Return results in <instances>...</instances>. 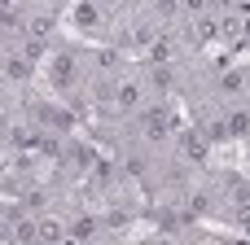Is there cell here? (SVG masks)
<instances>
[{
    "mask_svg": "<svg viewBox=\"0 0 250 245\" xmlns=\"http://www.w3.org/2000/svg\"><path fill=\"white\" fill-rule=\"evenodd\" d=\"M211 35H215V22H211V18H198V22H193V39H198V44H207Z\"/></svg>",
    "mask_w": 250,
    "mask_h": 245,
    "instance_id": "52a82bcc",
    "label": "cell"
},
{
    "mask_svg": "<svg viewBox=\"0 0 250 245\" xmlns=\"http://www.w3.org/2000/svg\"><path fill=\"white\" fill-rule=\"evenodd\" d=\"M149 83H154L158 92H167V88H171V70H167V66H154V75H149Z\"/></svg>",
    "mask_w": 250,
    "mask_h": 245,
    "instance_id": "30bf717a",
    "label": "cell"
},
{
    "mask_svg": "<svg viewBox=\"0 0 250 245\" xmlns=\"http://www.w3.org/2000/svg\"><path fill=\"white\" fill-rule=\"evenodd\" d=\"M185 153H189V162H202V140H193V136H185Z\"/></svg>",
    "mask_w": 250,
    "mask_h": 245,
    "instance_id": "4fadbf2b",
    "label": "cell"
},
{
    "mask_svg": "<svg viewBox=\"0 0 250 245\" xmlns=\"http://www.w3.org/2000/svg\"><path fill=\"white\" fill-rule=\"evenodd\" d=\"M70 79H75V57H70V53H57V61H53V83L66 88Z\"/></svg>",
    "mask_w": 250,
    "mask_h": 245,
    "instance_id": "7a4b0ae2",
    "label": "cell"
},
{
    "mask_svg": "<svg viewBox=\"0 0 250 245\" xmlns=\"http://www.w3.org/2000/svg\"><path fill=\"white\" fill-rule=\"evenodd\" d=\"M229 136H246L250 132V114L246 110H237V114H229V127H224Z\"/></svg>",
    "mask_w": 250,
    "mask_h": 245,
    "instance_id": "277c9868",
    "label": "cell"
},
{
    "mask_svg": "<svg viewBox=\"0 0 250 245\" xmlns=\"http://www.w3.org/2000/svg\"><path fill=\"white\" fill-rule=\"evenodd\" d=\"M70 237H79V241H88V237H97V219H79Z\"/></svg>",
    "mask_w": 250,
    "mask_h": 245,
    "instance_id": "7c38bea8",
    "label": "cell"
},
{
    "mask_svg": "<svg viewBox=\"0 0 250 245\" xmlns=\"http://www.w3.org/2000/svg\"><path fill=\"white\" fill-rule=\"evenodd\" d=\"M171 48H176V44H171V35H163V39H154V44H149V57H154V61H167V57H171Z\"/></svg>",
    "mask_w": 250,
    "mask_h": 245,
    "instance_id": "8992f818",
    "label": "cell"
},
{
    "mask_svg": "<svg viewBox=\"0 0 250 245\" xmlns=\"http://www.w3.org/2000/svg\"><path fill=\"white\" fill-rule=\"evenodd\" d=\"M26 66H31L26 57H9V61H4V75H9V79H26Z\"/></svg>",
    "mask_w": 250,
    "mask_h": 245,
    "instance_id": "ba28073f",
    "label": "cell"
},
{
    "mask_svg": "<svg viewBox=\"0 0 250 245\" xmlns=\"http://www.w3.org/2000/svg\"><path fill=\"white\" fill-rule=\"evenodd\" d=\"M35 237H44V241H62V237H66V232H62V224H53V219H44V224H40V232H35Z\"/></svg>",
    "mask_w": 250,
    "mask_h": 245,
    "instance_id": "8fae6325",
    "label": "cell"
},
{
    "mask_svg": "<svg viewBox=\"0 0 250 245\" xmlns=\"http://www.w3.org/2000/svg\"><path fill=\"white\" fill-rule=\"evenodd\" d=\"M224 92H242V75H237V70L224 75Z\"/></svg>",
    "mask_w": 250,
    "mask_h": 245,
    "instance_id": "5bb4252c",
    "label": "cell"
},
{
    "mask_svg": "<svg viewBox=\"0 0 250 245\" xmlns=\"http://www.w3.org/2000/svg\"><path fill=\"white\" fill-rule=\"evenodd\" d=\"M75 22H79V26H83V31H88V26H97V22H101V9H97V4H88V0H83V4H79V9H75Z\"/></svg>",
    "mask_w": 250,
    "mask_h": 245,
    "instance_id": "3957f363",
    "label": "cell"
},
{
    "mask_svg": "<svg viewBox=\"0 0 250 245\" xmlns=\"http://www.w3.org/2000/svg\"><path fill=\"white\" fill-rule=\"evenodd\" d=\"M141 123H145V136H149L154 145H158V140L167 136V127H171V123H167V110H163V105H158V110H145V114H141Z\"/></svg>",
    "mask_w": 250,
    "mask_h": 245,
    "instance_id": "6da1fadb",
    "label": "cell"
},
{
    "mask_svg": "<svg viewBox=\"0 0 250 245\" xmlns=\"http://www.w3.org/2000/svg\"><path fill=\"white\" fill-rule=\"evenodd\" d=\"M44 53H48V48H44V39H40V35L22 44V57H26V61H35V57H44Z\"/></svg>",
    "mask_w": 250,
    "mask_h": 245,
    "instance_id": "9c48e42d",
    "label": "cell"
},
{
    "mask_svg": "<svg viewBox=\"0 0 250 245\" xmlns=\"http://www.w3.org/2000/svg\"><path fill=\"white\" fill-rule=\"evenodd\" d=\"M136 101H141V88L136 83H123L119 88V110H136Z\"/></svg>",
    "mask_w": 250,
    "mask_h": 245,
    "instance_id": "5b68a950",
    "label": "cell"
}]
</instances>
